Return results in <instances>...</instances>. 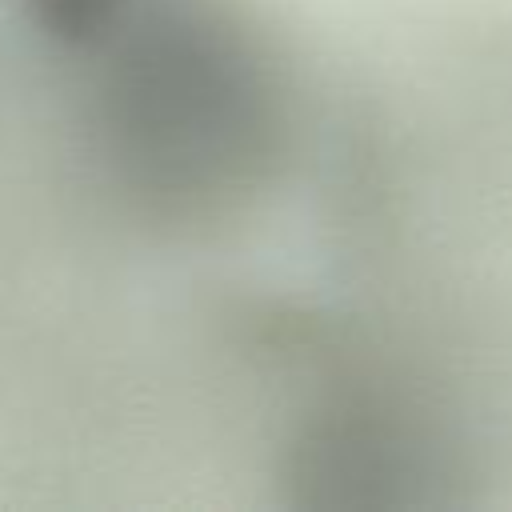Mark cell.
Wrapping results in <instances>:
<instances>
[{
    "instance_id": "6da1fadb",
    "label": "cell",
    "mask_w": 512,
    "mask_h": 512,
    "mask_svg": "<svg viewBox=\"0 0 512 512\" xmlns=\"http://www.w3.org/2000/svg\"><path fill=\"white\" fill-rule=\"evenodd\" d=\"M48 64L64 68L68 184L132 240H220L264 208L288 168V60L244 0H140Z\"/></svg>"
}]
</instances>
